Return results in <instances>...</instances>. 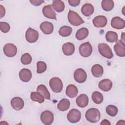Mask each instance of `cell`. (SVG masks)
<instances>
[{
	"instance_id": "6da1fadb",
	"label": "cell",
	"mask_w": 125,
	"mask_h": 125,
	"mask_svg": "<svg viewBox=\"0 0 125 125\" xmlns=\"http://www.w3.org/2000/svg\"><path fill=\"white\" fill-rule=\"evenodd\" d=\"M100 117L101 114L100 111L96 108H91L88 109L85 114L86 120L92 123L98 122L100 119Z\"/></svg>"
},
{
	"instance_id": "7a4b0ae2",
	"label": "cell",
	"mask_w": 125,
	"mask_h": 125,
	"mask_svg": "<svg viewBox=\"0 0 125 125\" xmlns=\"http://www.w3.org/2000/svg\"><path fill=\"white\" fill-rule=\"evenodd\" d=\"M67 18L69 23L73 26H79L84 22L78 13L71 10L68 12Z\"/></svg>"
},
{
	"instance_id": "3957f363",
	"label": "cell",
	"mask_w": 125,
	"mask_h": 125,
	"mask_svg": "<svg viewBox=\"0 0 125 125\" xmlns=\"http://www.w3.org/2000/svg\"><path fill=\"white\" fill-rule=\"evenodd\" d=\"M49 86L51 90L55 93L61 92L63 88L62 80L58 77H53L49 81Z\"/></svg>"
},
{
	"instance_id": "277c9868",
	"label": "cell",
	"mask_w": 125,
	"mask_h": 125,
	"mask_svg": "<svg viewBox=\"0 0 125 125\" xmlns=\"http://www.w3.org/2000/svg\"><path fill=\"white\" fill-rule=\"evenodd\" d=\"M98 47L99 52L102 56L109 59L113 57V55L112 50L108 44L104 43H99Z\"/></svg>"
},
{
	"instance_id": "5b68a950",
	"label": "cell",
	"mask_w": 125,
	"mask_h": 125,
	"mask_svg": "<svg viewBox=\"0 0 125 125\" xmlns=\"http://www.w3.org/2000/svg\"><path fill=\"white\" fill-rule=\"evenodd\" d=\"M79 52L83 57H88L92 52V47L89 42H85L81 44L79 47Z\"/></svg>"
},
{
	"instance_id": "8992f818",
	"label": "cell",
	"mask_w": 125,
	"mask_h": 125,
	"mask_svg": "<svg viewBox=\"0 0 125 125\" xmlns=\"http://www.w3.org/2000/svg\"><path fill=\"white\" fill-rule=\"evenodd\" d=\"M39 36L38 32L30 27L28 28L25 33V39L29 43L35 42L38 40Z\"/></svg>"
},
{
	"instance_id": "52a82bcc",
	"label": "cell",
	"mask_w": 125,
	"mask_h": 125,
	"mask_svg": "<svg viewBox=\"0 0 125 125\" xmlns=\"http://www.w3.org/2000/svg\"><path fill=\"white\" fill-rule=\"evenodd\" d=\"M81 118V112L77 109H71L67 114V118L68 121L72 123L78 122Z\"/></svg>"
},
{
	"instance_id": "ba28073f",
	"label": "cell",
	"mask_w": 125,
	"mask_h": 125,
	"mask_svg": "<svg viewBox=\"0 0 125 125\" xmlns=\"http://www.w3.org/2000/svg\"><path fill=\"white\" fill-rule=\"evenodd\" d=\"M41 120L44 125H51L54 121V115L50 111H44L41 114Z\"/></svg>"
},
{
	"instance_id": "9c48e42d",
	"label": "cell",
	"mask_w": 125,
	"mask_h": 125,
	"mask_svg": "<svg viewBox=\"0 0 125 125\" xmlns=\"http://www.w3.org/2000/svg\"><path fill=\"white\" fill-rule=\"evenodd\" d=\"M74 78L77 83H83L86 80V73L83 69L81 68H78L74 72Z\"/></svg>"
},
{
	"instance_id": "30bf717a",
	"label": "cell",
	"mask_w": 125,
	"mask_h": 125,
	"mask_svg": "<svg viewBox=\"0 0 125 125\" xmlns=\"http://www.w3.org/2000/svg\"><path fill=\"white\" fill-rule=\"evenodd\" d=\"M3 52L7 57H13L17 53V48L12 43H7L3 47Z\"/></svg>"
},
{
	"instance_id": "8fae6325",
	"label": "cell",
	"mask_w": 125,
	"mask_h": 125,
	"mask_svg": "<svg viewBox=\"0 0 125 125\" xmlns=\"http://www.w3.org/2000/svg\"><path fill=\"white\" fill-rule=\"evenodd\" d=\"M42 13L47 18L53 20H57L56 13L54 11L52 5H47L42 8Z\"/></svg>"
},
{
	"instance_id": "7c38bea8",
	"label": "cell",
	"mask_w": 125,
	"mask_h": 125,
	"mask_svg": "<svg viewBox=\"0 0 125 125\" xmlns=\"http://www.w3.org/2000/svg\"><path fill=\"white\" fill-rule=\"evenodd\" d=\"M114 50L116 55L121 57L125 56V43L121 40H119L114 46Z\"/></svg>"
},
{
	"instance_id": "4fadbf2b",
	"label": "cell",
	"mask_w": 125,
	"mask_h": 125,
	"mask_svg": "<svg viewBox=\"0 0 125 125\" xmlns=\"http://www.w3.org/2000/svg\"><path fill=\"white\" fill-rule=\"evenodd\" d=\"M92 22L95 27L102 28L106 26L107 20L105 16L100 15L95 17L92 21Z\"/></svg>"
},
{
	"instance_id": "5bb4252c",
	"label": "cell",
	"mask_w": 125,
	"mask_h": 125,
	"mask_svg": "<svg viewBox=\"0 0 125 125\" xmlns=\"http://www.w3.org/2000/svg\"><path fill=\"white\" fill-rule=\"evenodd\" d=\"M111 25L115 29H122L125 27V21L119 17H115L111 20Z\"/></svg>"
},
{
	"instance_id": "9a60e30c",
	"label": "cell",
	"mask_w": 125,
	"mask_h": 125,
	"mask_svg": "<svg viewBox=\"0 0 125 125\" xmlns=\"http://www.w3.org/2000/svg\"><path fill=\"white\" fill-rule=\"evenodd\" d=\"M11 105L15 110H20L24 106L23 100L19 97H15L11 100Z\"/></svg>"
},
{
	"instance_id": "2e32d148",
	"label": "cell",
	"mask_w": 125,
	"mask_h": 125,
	"mask_svg": "<svg viewBox=\"0 0 125 125\" xmlns=\"http://www.w3.org/2000/svg\"><path fill=\"white\" fill-rule=\"evenodd\" d=\"M42 31L46 35L51 34L54 30L53 24L48 21H43L42 22L40 26Z\"/></svg>"
},
{
	"instance_id": "e0dca14e",
	"label": "cell",
	"mask_w": 125,
	"mask_h": 125,
	"mask_svg": "<svg viewBox=\"0 0 125 125\" xmlns=\"http://www.w3.org/2000/svg\"><path fill=\"white\" fill-rule=\"evenodd\" d=\"M20 79L23 82H28L32 78V73L27 68H22L19 72Z\"/></svg>"
},
{
	"instance_id": "ac0fdd59",
	"label": "cell",
	"mask_w": 125,
	"mask_h": 125,
	"mask_svg": "<svg viewBox=\"0 0 125 125\" xmlns=\"http://www.w3.org/2000/svg\"><path fill=\"white\" fill-rule=\"evenodd\" d=\"M75 48L74 45L70 42L64 43L62 46V50L63 54L66 56H70L75 52Z\"/></svg>"
},
{
	"instance_id": "d6986e66",
	"label": "cell",
	"mask_w": 125,
	"mask_h": 125,
	"mask_svg": "<svg viewBox=\"0 0 125 125\" xmlns=\"http://www.w3.org/2000/svg\"><path fill=\"white\" fill-rule=\"evenodd\" d=\"M98 86L100 89L104 91H108L112 87V83L109 79H103L99 82Z\"/></svg>"
},
{
	"instance_id": "ffe728a7",
	"label": "cell",
	"mask_w": 125,
	"mask_h": 125,
	"mask_svg": "<svg viewBox=\"0 0 125 125\" xmlns=\"http://www.w3.org/2000/svg\"><path fill=\"white\" fill-rule=\"evenodd\" d=\"M88 97L85 94H82L80 95L76 98V104L78 106L81 108L86 107L88 104Z\"/></svg>"
},
{
	"instance_id": "44dd1931",
	"label": "cell",
	"mask_w": 125,
	"mask_h": 125,
	"mask_svg": "<svg viewBox=\"0 0 125 125\" xmlns=\"http://www.w3.org/2000/svg\"><path fill=\"white\" fill-rule=\"evenodd\" d=\"M82 13L85 17L91 16L94 12V9L93 6L90 3H85L81 8Z\"/></svg>"
},
{
	"instance_id": "7402d4cb",
	"label": "cell",
	"mask_w": 125,
	"mask_h": 125,
	"mask_svg": "<svg viewBox=\"0 0 125 125\" xmlns=\"http://www.w3.org/2000/svg\"><path fill=\"white\" fill-rule=\"evenodd\" d=\"M65 93L68 97L73 98L75 97L78 95V90L77 87L75 85L70 84L67 86Z\"/></svg>"
},
{
	"instance_id": "603a6c76",
	"label": "cell",
	"mask_w": 125,
	"mask_h": 125,
	"mask_svg": "<svg viewBox=\"0 0 125 125\" xmlns=\"http://www.w3.org/2000/svg\"><path fill=\"white\" fill-rule=\"evenodd\" d=\"M91 72L95 77H100L104 73L103 67L100 64H94L91 68Z\"/></svg>"
},
{
	"instance_id": "cb8c5ba5",
	"label": "cell",
	"mask_w": 125,
	"mask_h": 125,
	"mask_svg": "<svg viewBox=\"0 0 125 125\" xmlns=\"http://www.w3.org/2000/svg\"><path fill=\"white\" fill-rule=\"evenodd\" d=\"M70 103L67 99H62L60 101L57 105V108L62 111H64L69 109Z\"/></svg>"
},
{
	"instance_id": "d4e9b609",
	"label": "cell",
	"mask_w": 125,
	"mask_h": 125,
	"mask_svg": "<svg viewBox=\"0 0 125 125\" xmlns=\"http://www.w3.org/2000/svg\"><path fill=\"white\" fill-rule=\"evenodd\" d=\"M89 31L86 28H81L79 29L76 33V38L78 40H83L85 39L88 35Z\"/></svg>"
},
{
	"instance_id": "484cf974",
	"label": "cell",
	"mask_w": 125,
	"mask_h": 125,
	"mask_svg": "<svg viewBox=\"0 0 125 125\" xmlns=\"http://www.w3.org/2000/svg\"><path fill=\"white\" fill-rule=\"evenodd\" d=\"M37 91L43 96L45 99L47 100L50 99V94L44 84H40L37 88Z\"/></svg>"
},
{
	"instance_id": "4316f807",
	"label": "cell",
	"mask_w": 125,
	"mask_h": 125,
	"mask_svg": "<svg viewBox=\"0 0 125 125\" xmlns=\"http://www.w3.org/2000/svg\"><path fill=\"white\" fill-rule=\"evenodd\" d=\"M52 5L53 9L58 13L62 12L65 8L64 2L60 0H53Z\"/></svg>"
},
{
	"instance_id": "83f0119b",
	"label": "cell",
	"mask_w": 125,
	"mask_h": 125,
	"mask_svg": "<svg viewBox=\"0 0 125 125\" xmlns=\"http://www.w3.org/2000/svg\"><path fill=\"white\" fill-rule=\"evenodd\" d=\"M31 99L34 102L41 104L44 102V97L43 95L38 92H32L30 94Z\"/></svg>"
},
{
	"instance_id": "f1b7e54d",
	"label": "cell",
	"mask_w": 125,
	"mask_h": 125,
	"mask_svg": "<svg viewBox=\"0 0 125 125\" xmlns=\"http://www.w3.org/2000/svg\"><path fill=\"white\" fill-rule=\"evenodd\" d=\"M114 3L111 0H103L102 1V7L105 11H110L113 8Z\"/></svg>"
},
{
	"instance_id": "f546056e",
	"label": "cell",
	"mask_w": 125,
	"mask_h": 125,
	"mask_svg": "<svg viewBox=\"0 0 125 125\" xmlns=\"http://www.w3.org/2000/svg\"><path fill=\"white\" fill-rule=\"evenodd\" d=\"M72 32V28L69 26H62L59 31V33L61 36L68 37L70 36Z\"/></svg>"
},
{
	"instance_id": "4dcf8cb0",
	"label": "cell",
	"mask_w": 125,
	"mask_h": 125,
	"mask_svg": "<svg viewBox=\"0 0 125 125\" xmlns=\"http://www.w3.org/2000/svg\"><path fill=\"white\" fill-rule=\"evenodd\" d=\"M105 39L109 42H117L118 39V34L113 31H108L105 34Z\"/></svg>"
},
{
	"instance_id": "1f68e13d",
	"label": "cell",
	"mask_w": 125,
	"mask_h": 125,
	"mask_svg": "<svg viewBox=\"0 0 125 125\" xmlns=\"http://www.w3.org/2000/svg\"><path fill=\"white\" fill-rule=\"evenodd\" d=\"M92 99L95 104H100L103 101V95L99 91H94L92 94Z\"/></svg>"
},
{
	"instance_id": "d6a6232c",
	"label": "cell",
	"mask_w": 125,
	"mask_h": 125,
	"mask_svg": "<svg viewBox=\"0 0 125 125\" xmlns=\"http://www.w3.org/2000/svg\"><path fill=\"white\" fill-rule=\"evenodd\" d=\"M118 112L117 107L113 105H107L106 107V113L112 117L115 116Z\"/></svg>"
},
{
	"instance_id": "836d02e7",
	"label": "cell",
	"mask_w": 125,
	"mask_h": 125,
	"mask_svg": "<svg viewBox=\"0 0 125 125\" xmlns=\"http://www.w3.org/2000/svg\"><path fill=\"white\" fill-rule=\"evenodd\" d=\"M46 64L42 61H39L37 63V72L41 74L45 72L46 70Z\"/></svg>"
},
{
	"instance_id": "e575fe53",
	"label": "cell",
	"mask_w": 125,
	"mask_h": 125,
	"mask_svg": "<svg viewBox=\"0 0 125 125\" xmlns=\"http://www.w3.org/2000/svg\"><path fill=\"white\" fill-rule=\"evenodd\" d=\"M21 61L23 64H29L32 62V57L29 53H24L21 56Z\"/></svg>"
},
{
	"instance_id": "d590c367",
	"label": "cell",
	"mask_w": 125,
	"mask_h": 125,
	"mask_svg": "<svg viewBox=\"0 0 125 125\" xmlns=\"http://www.w3.org/2000/svg\"><path fill=\"white\" fill-rule=\"evenodd\" d=\"M0 28L2 32L7 33L10 30V26L8 23L6 22L1 21L0 22Z\"/></svg>"
},
{
	"instance_id": "8d00e7d4",
	"label": "cell",
	"mask_w": 125,
	"mask_h": 125,
	"mask_svg": "<svg viewBox=\"0 0 125 125\" xmlns=\"http://www.w3.org/2000/svg\"><path fill=\"white\" fill-rule=\"evenodd\" d=\"M69 4L71 6H77L79 5L80 3V0H68Z\"/></svg>"
},
{
	"instance_id": "74e56055",
	"label": "cell",
	"mask_w": 125,
	"mask_h": 125,
	"mask_svg": "<svg viewBox=\"0 0 125 125\" xmlns=\"http://www.w3.org/2000/svg\"><path fill=\"white\" fill-rule=\"evenodd\" d=\"M30 2L34 6H39L44 2V0H30Z\"/></svg>"
},
{
	"instance_id": "f35d334b",
	"label": "cell",
	"mask_w": 125,
	"mask_h": 125,
	"mask_svg": "<svg viewBox=\"0 0 125 125\" xmlns=\"http://www.w3.org/2000/svg\"><path fill=\"white\" fill-rule=\"evenodd\" d=\"M0 18H2L3 16H4L5 14V9L2 5H0Z\"/></svg>"
},
{
	"instance_id": "ab89813d",
	"label": "cell",
	"mask_w": 125,
	"mask_h": 125,
	"mask_svg": "<svg viewBox=\"0 0 125 125\" xmlns=\"http://www.w3.org/2000/svg\"><path fill=\"white\" fill-rule=\"evenodd\" d=\"M100 125H110L111 124L109 122V121L108 120H107V119H104L101 123H100Z\"/></svg>"
},
{
	"instance_id": "60d3db41",
	"label": "cell",
	"mask_w": 125,
	"mask_h": 125,
	"mask_svg": "<svg viewBox=\"0 0 125 125\" xmlns=\"http://www.w3.org/2000/svg\"><path fill=\"white\" fill-rule=\"evenodd\" d=\"M125 125V122L124 120H119L118 123H117L116 125Z\"/></svg>"
}]
</instances>
